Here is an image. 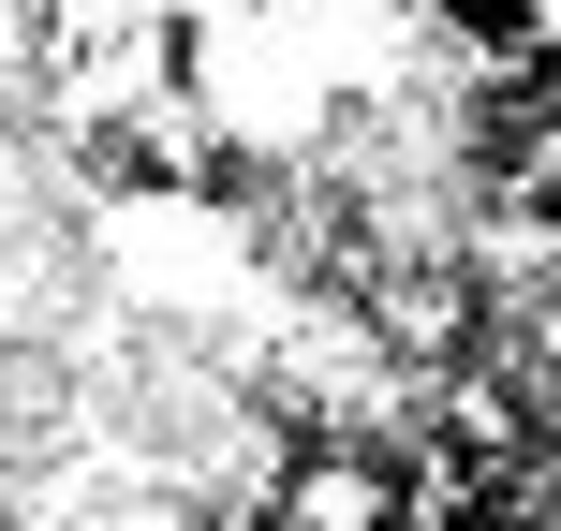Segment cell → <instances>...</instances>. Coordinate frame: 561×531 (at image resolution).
Listing matches in <instances>:
<instances>
[{
	"label": "cell",
	"instance_id": "cell-3",
	"mask_svg": "<svg viewBox=\"0 0 561 531\" xmlns=\"http://www.w3.org/2000/svg\"><path fill=\"white\" fill-rule=\"evenodd\" d=\"M0 45H15V30H0Z\"/></svg>",
	"mask_w": 561,
	"mask_h": 531
},
{
	"label": "cell",
	"instance_id": "cell-1",
	"mask_svg": "<svg viewBox=\"0 0 561 531\" xmlns=\"http://www.w3.org/2000/svg\"><path fill=\"white\" fill-rule=\"evenodd\" d=\"M414 30L458 59V74H517V59L561 30V0H414Z\"/></svg>",
	"mask_w": 561,
	"mask_h": 531
},
{
	"label": "cell",
	"instance_id": "cell-2",
	"mask_svg": "<svg viewBox=\"0 0 561 531\" xmlns=\"http://www.w3.org/2000/svg\"><path fill=\"white\" fill-rule=\"evenodd\" d=\"M517 89H533V104H547V134H561V30H547L533 59H517Z\"/></svg>",
	"mask_w": 561,
	"mask_h": 531
},
{
	"label": "cell",
	"instance_id": "cell-4",
	"mask_svg": "<svg viewBox=\"0 0 561 531\" xmlns=\"http://www.w3.org/2000/svg\"><path fill=\"white\" fill-rule=\"evenodd\" d=\"M0 531H15V517H0Z\"/></svg>",
	"mask_w": 561,
	"mask_h": 531
}]
</instances>
